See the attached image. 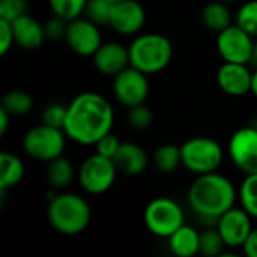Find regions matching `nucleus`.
<instances>
[{"label":"nucleus","mask_w":257,"mask_h":257,"mask_svg":"<svg viewBox=\"0 0 257 257\" xmlns=\"http://www.w3.org/2000/svg\"><path fill=\"white\" fill-rule=\"evenodd\" d=\"M117 169L113 158L93 154L84 160L77 173L81 188L89 194H102L108 191L116 181Z\"/></svg>","instance_id":"8"},{"label":"nucleus","mask_w":257,"mask_h":257,"mask_svg":"<svg viewBox=\"0 0 257 257\" xmlns=\"http://www.w3.org/2000/svg\"><path fill=\"white\" fill-rule=\"evenodd\" d=\"M154 120V116H152V111L149 107L143 104H139V105H134L130 108V113H128V122L130 125L134 128V130H139V131H143L146 128L151 126Z\"/></svg>","instance_id":"30"},{"label":"nucleus","mask_w":257,"mask_h":257,"mask_svg":"<svg viewBox=\"0 0 257 257\" xmlns=\"http://www.w3.org/2000/svg\"><path fill=\"white\" fill-rule=\"evenodd\" d=\"M145 224L152 235L169 239L185 224L184 211L175 200L169 197H157L145 209Z\"/></svg>","instance_id":"7"},{"label":"nucleus","mask_w":257,"mask_h":257,"mask_svg":"<svg viewBox=\"0 0 257 257\" xmlns=\"http://www.w3.org/2000/svg\"><path fill=\"white\" fill-rule=\"evenodd\" d=\"M66 110H68V107H63L59 104L48 105L42 113V123L63 130L65 120H66Z\"/></svg>","instance_id":"32"},{"label":"nucleus","mask_w":257,"mask_h":257,"mask_svg":"<svg viewBox=\"0 0 257 257\" xmlns=\"http://www.w3.org/2000/svg\"><path fill=\"white\" fill-rule=\"evenodd\" d=\"M188 205L200 220L218 221V217L233 208L236 190L230 179L212 172L199 175L188 190Z\"/></svg>","instance_id":"2"},{"label":"nucleus","mask_w":257,"mask_h":257,"mask_svg":"<svg viewBox=\"0 0 257 257\" xmlns=\"http://www.w3.org/2000/svg\"><path fill=\"white\" fill-rule=\"evenodd\" d=\"M27 2L26 0H0V20L9 23L15 21L26 14Z\"/></svg>","instance_id":"31"},{"label":"nucleus","mask_w":257,"mask_h":257,"mask_svg":"<svg viewBox=\"0 0 257 257\" xmlns=\"http://www.w3.org/2000/svg\"><path fill=\"white\" fill-rule=\"evenodd\" d=\"M120 140L117 139V136H114L113 133H108L105 134L95 146H96V152L104 155V157H108V158H113L114 154L117 152L119 146H120Z\"/></svg>","instance_id":"33"},{"label":"nucleus","mask_w":257,"mask_h":257,"mask_svg":"<svg viewBox=\"0 0 257 257\" xmlns=\"http://www.w3.org/2000/svg\"><path fill=\"white\" fill-rule=\"evenodd\" d=\"M65 41L68 47L78 56H93L102 44V35L93 21L86 17H78L68 21Z\"/></svg>","instance_id":"11"},{"label":"nucleus","mask_w":257,"mask_h":257,"mask_svg":"<svg viewBox=\"0 0 257 257\" xmlns=\"http://www.w3.org/2000/svg\"><path fill=\"white\" fill-rule=\"evenodd\" d=\"M202 21L211 32L220 33L229 26H232V12L226 2L214 0L203 8Z\"/></svg>","instance_id":"20"},{"label":"nucleus","mask_w":257,"mask_h":257,"mask_svg":"<svg viewBox=\"0 0 257 257\" xmlns=\"http://www.w3.org/2000/svg\"><path fill=\"white\" fill-rule=\"evenodd\" d=\"M111 2H113V3H114V2H119V0H111Z\"/></svg>","instance_id":"41"},{"label":"nucleus","mask_w":257,"mask_h":257,"mask_svg":"<svg viewBox=\"0 0 257 257\" xmlns=\"http://www.w3.org/2000/svg\"><path fill=\"white\" fill-rule=\"evenodd\" d=\"M11 24H12V30H14L15 44L20 45L21 48H27V50L38 48L42 45V42L47 38L44 26L27 14L21 15Z\"/></svg>","instance_id":"18"},{"label":"nucleus","mask_w":257,"mask_h":257,"mask_svg":"<svg viewBox=\"0 0 257 257\" xmlns=\"http://www.w3.org/2000/svg\"><path fill=\"white\" fill-rule=\"evenodd\" d=\"M12 44H15L12 24L6 20H0V54L5 56Z\"/></svg>","instance_id":"35"},{"label":"nucleus","mask_w":257,"mask_h":257,"mask_svg":"<svg viewBox=\"0 0 257 257\" xmlns=\"http://www.w3.org/2000/svg\"><path fill=\"white\" fill-rule=\"evenodd\" d=\"M182 166L194 175L217 172L224 152L220 143L211 137H193L181 146Z\"/></svg>","instance_id":"5"},{"label":"nucleus","mask_w":257,"mask_h":257,"mask_svg":"<svg viewBox=\"0 0 257 257\" xmlns=\"http://www.w3.org/2000/svg\"><path fill=\"white\" fill-rule=\"evenodd\" d=\"M111 8H113L111 0H87L84 15L95 24L104 26L110 23Z\"/></svg>","instance_id":"28"},{"label":"nucleus","mask_w":257,"mask_h":257,"mask_svg":"<svg viewBox=\"0 0 257 257\" xmlns=\"http://www.w3.org/2000/svg\"><path fill=\"white\" fill-rule=\"evenodd\" d=\"M87 0H48L50 9L56 17L72 21L84 14Z\"/></svg>","instance_id":"25"},{"label":"nucleus","mask_w":257,"mask_h":257,"mask_svg":"<svg viewBox=\"0 0 257 257\" xmlns=\"http://www.w3.org/2000/svg\"><path fill=\"white\" fill-rule=\"evenodd\" d=\"M75 178V170L72 163L65 158V157H59L53 161L48 163L47 167V181L50 182V185L53 188H66Z\"/></svg>","instance_id":"22"},{"label":"nucleus","mask_w":257,"mask_h":257,"mask_svg":"<svg viewBox=\"0 0 257 257\" xmlns=\"http://www.w3.org/2000/svg\"><path fill=\"white\" fill-rule=\"evenodd\" d=\"M114 113L111 104L99 93L83 92L68 105L63 131L78 145H96L111 133Z\"/></svg>","instance_id":"1"},{"label":"nucleus","mask_w":257,"mask_h":257,"mask_svg":"<svg viewBox=\"0 0 257 257\" xmlns=\"http://www.w3.org/2000/svg\"><path fill=\"white\" fill-rule=\"evenodd\" d=\"M146 23V11L137 0H119L113 3L108 26L119 35H136Z\"/></svg>","instance_id":"14"},{"label":"nucleus","mask_w":257,"mask_h":257,"mask_svg":"<svg viewBox=\"0 0 257 257\" xmlns=\"http://www.w3.org/2000/svg\"><path fill=\"white\" fill-rule=\"evenodd\" d=\"M229 155L245 175L257 173V128L244 126L235 131L229 142Z\"/></svg>","instance_id":"12"},{"label":"nucleus","mask_w":257,"mask_h":257,"mask_svg":"<svg viewBox=\"0 0 257 257\" xmlns=\"http://www.w3.org/2000/svg\"><path fill=\"white\" fill-rule=\"evenodd\" d=\"M221 2H226V3H230V2H236V0H221Z\"/></svg>","instance_id":"40"},{"label":"nucleus","mask_w":257,"mask_h":257,"mask_svg":"<svg viewBox=\"0 0 257 257\" xmlns=\"http://www.w3.org/2000/svg\"><path fill=\"white\" fill-rule=\"evenodd\" d=\"M251 93L257 98V68L253 72V81H251Z\"/></svg>","instance_id":"38"},{"label":"nucleus","mask_w":257,"mask_h":257,"mask_svg":"<svg viewBox=\"0 0 257 257\" xmlns=\"http://www.w3.org/2000/svg\"><path fill=\"white\" fill-rule=\"evenodd\" d=\"M251 215L241 206V208H230L223 215L218 217L217 229L223 236L226 247L238 248L244 247L250 233L253 232Z\"/></svg>","instance_id":"13"},{"label":"nucleus","mask_w":257,"mask_h":257,"mask_svg":"<svg viewBox=\"0 0 257 257\" xmlns=\"http://www.w3.org/2000/svg\"><path fill=\"white\" fill-rule=\"evenodd\" d=\"M244 253L248 257H257V229H253L247 242L244 244Z\"/></svg>","instance_id":"36"},{"label":"nucleus","mask_w":257,"mask_h":257,"mask_svg":"<svg viewBox=\"0 0 257 257\" xmlns=\"http://www.w3.org/2000/svg\"><path fill=\"white\" fill-rule=\"evenodd\" d=\"M65 142L66 134L63 130L42 123L26 133L23 139V149L30 158L50 163L62 157L65 151Z\"/></svg>","instance_id":"6"},{"label":"nucleus","mask_w":257,"mask_h":257,"mask_svg":"<svg viewBox=\"0 0 257 257\" xmlns=\"http://www.w3.org/2000/svg\"><path fill=\"white\" fill-rule=\"evenodd\" d=\"M32 105H33L32 96L23 90H11L2 99V107L11 116H15V117L26 116L32 110Z\"/></svg>","instance_id":"24"},{"label":"nucleus","mask_w":257,"mask_h":257,"mask_svg":"<svg viewBox=\"0 0 257 257\" xmlns=\"http://www.w3.org/2000/svg\"><path fill=\"white\" fill-rule=\"evenodd\" d=\"M226 242L215 226H209L200 233V254L206 257H217L223 253Z\"/></svg>","instance_id":"26"},{"label":"nucleus","mask_w":257,"mask_h":257,"mask_svg":"<svg viewBox=\"0 0 257 257\" xmlns=\"http://www.w3.org/2000/svg\"><path fill=\"white\" fill-rule=\"evenodd\" d=\"M9 117H12L3 107H0V136H5L9 126Z\"/></svg>","instance_id":"37"},{"label":"nucleus","mask_w":257,"mask_h":257,"mask_svg":"<svg viewBox=\"0 0 257 257\" xmlns=\"http://www.w3.org/2000/svg\"><path fill=\"white\" fill-rule=\"evenodd\" d=\"M155 167L161 173H172L182 164L181 148L176 145H163L154 154Z\"/></svg>","instance_id":"23"},{"label":"nucleus","mask_w":257,"mask_h":257,"mask_svg":"<svg viewBox=\"0 0 257 257\" xmlns=\"http://www.w3.org/2000/svg\"><path fill=\"white\" fill-rule=\"evenodd\" d=\"M217 35V50L224 62L245 65L251 62L254 41L253 36L242 27L232 24Z\"/></svg>","instance_id":"10"},{"label":"nucleus","mask_w":257,"mask_h":257,"mask_svg":"<svg viewBox=\"0 0 257 257\" xmlns=\"http://www.w3.org/2000/svg\"><path fill=\"white\" fill-rule=\"evenodd\" d=\"M251 62L256 65L257 68V41L254 42V47H253V57H251Z\"/></svg>","instance_id":"39"},{"label":"nucleus","mask_w":257,"mask_h":257,"mask_svg":"<svg viewBox=\"0 0 257 257\" xmlns=\"http://www.w3.org/2000/svg\"><path fill=\"white\" fill-rule=\"evenodd\" d=\"M24 178V164L21 158L14 154L3 152L0 155V188L9 190L21 182Z\"/></svg>","instance_id":"21"},{"label":"nucleus","mask_w":257,"mask_h":257,"mask_svg":"<svg viewBox=\"0 0 257 257\" xmlns=\"http://www.w3.org/2000/svg\"><path fill=\"white\" fill-rule=\"evenodd\" d=\"M169 247L176 256H196L200 253V233L196 229L184 224L169 238Z\"/></svg>","instance_id":"19"},{"label":"nucleus","mask_w":257,"mask_h":257,"mask_svg":"<svg viewBox=\"0 0 257 257\" xmlns=\"http://www.w3.org/2000/svg\"><path fill=\"white\" fill-rule=\"evenodd\" d=\"M47 215L51 227L65 236L80 235L87 229L92 218L89 203L72 193L56 194L50 200Z\"/></svg>","instance_id":"3"},{"label":"nucleus","mask_w":257,"mask_h":257,"mask_svg":"<svg viewBox=\"0 0 257 257\" xmlns=\"http://www.w3.org/2000/svg\"><path fill=\"white\" fill-rule=\"evenodd\" d=\"M236 24L253 38H257V0L245 2L239 8L236 14Z\"/></svg>","instance_id":"29"},{"label":"nucleus","mask_w":257,"mask_h":257,"mask_svg":"<svg viewBox=\"0 0 257 257\" xmlns=\"http://www.w3.org/2000/svg\"><path fill=\"white\" fill-rule=\"evenodd\" d=\"M241 206L253 217L257 218V173L245 175L239 190Z\"/></svg>","instance_id":"27"},{"label":"nucleus","mask_w":257,"mask_h":257,"mask_svg":"<svg viewBox=\"0 0 257 257\" xmlns=\"http://www.w3.org/2000/svg\"><path fill=\"white\" fill-rule=\"evenodd\" d=\"M95 68L104 74L114 77L125 68L131 65L130 62V48L119 42H102L96 53L92 56Z\"/></svg>","instance_id":"16"},{"label":"nucleus","mask_w":257,"mask_h":257,"mask_svg":"<svg viewBox=\"0 0 257 257\" xmlns=\"http://www.w3.org/2000/svg\"><path fill=\"white\" fill-rule=\"evenodd\" d=\"M173 57V45L169 38L160 33L137 36L130 45L131 66L145 74H157L166 69Z\"/></svg>","instance_id":"4"},{"label":"nucleus","mask_w":257,"mask_h":257,"mask_svg":"<svg viewBox=\"0 0 257 257\" xmlns=\"http://www.w3.org/2000/svg\"><path fill=\"white\" fill-rule=\"evenodd\" d=\"M253 72L245 63L224 62L217 72V83L220 89L230 96H244L251 92Z\"/></svg>","instance_id":"15"},{"label":"nucleus","mask_w":257,"mask_h":257,"mask_svg":"<svg viewBox=\"0 0 257 257\" xmlns=\"http://www.w3.org/2000/svg\"><path fill=\"white\" fill-rule=\"evenodd\" d=\"M113 161L117 172L126 176H139L148 167V155L145 149L136 143H120Z\"/></svg>","instance_id":"17"},{"label":"nucleus","mask_w":257,"mask_h":257,"mask_svg":"<svg viewBox=\"0 0 257 257\" xmlns=\"http://www.w3.org/2000/svg\"><path fill=\"white\" fill-rule=\"evenodd\" d=\"M66 27H68V21H65L63 18L60 17H56L51 18L45 26H44V30H45V36L51 41H57L60 38H65L66 35Z\"/></svg>","instance_id":"34"},{"label":"nucleus","mask_w":257,"mask_h":257,"mask_svg":"<svg viewBox=\"0 0 257 257\" xmlns=\"http://www.w3.org/2000/svg\"><path fill=\"white\" fill-rule=\"evenodd\" d=\"M113 93L114 98L128 108L143 104L149 95L148 74L130 65L117 75H114Z\"/></svg>","instance_id":"9"}]
</instances>
